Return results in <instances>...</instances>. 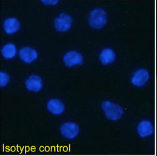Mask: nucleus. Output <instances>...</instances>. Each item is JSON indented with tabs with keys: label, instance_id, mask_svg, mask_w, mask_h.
Here are the masks:
<instances>
[{
	"label": "nucleus",
	"instance_id": "9d476101",
	"mask_svg": "<svg viewBox=\"0 0 157 156\" xmlns=\"http://www.w3.org/2000/svg\"><path fill=\"white\" fill-rule=\"evenodd\" d=\"M3 30L6 34L12 35L17 32L20 28L21 23L16 18H9L5 19L3 24Z\"/></svg>",
	"mask_w": 157,
	"mask_h": 156
},
{
	"label": "nucleus",
	"instance_id": "ddd939ff",
	"mask_svg": "<svg viewBox=\"0 0 157 156\" xmlns=\"http://www.w3.org/2000/svg\"><path fill=\"white\" fill-rule=\"evenodd\" d=\"M17 54V48L13 43H7L2 48V55L6 60H10L15 57Z\"/></svg>",
	"mask_w": 157,
	"mask_h": 156
},
{
	"label": "nucleus",
	"instance_id": "f257e3e1",
	"mask_svg": "<svg viewBox=\"0 0 157 156\" xmlns=\"http://www.w3.org/2000/svg\"><path fill=\"white\" fill-rule=\"evenodd\" d=\"M101 109L105 116L112 121H117L124 115V110L121 106L110 101H104L101 103Z\"/></svg>",
	"mask_w": 157,
	"mask_h": 156
},
{
	"label": "nucleus",
	"instance_id": "4468645a",
	"mask_svg": "<svg viewBox=\"0 0 157 156\" xmlns=\"http://www.w3.org/2000/svg\"><path fill=\"white\" fill-rule=\"evenodd\" d=\"M10 80V76L6 72H0V88H4L9 83Z\"/></svg>",
	"mask_w": 157,
	"mask_h": 156
},
{
	"label": "nucleus",
	"instance_id": "2eb2a0df",
	"mask_svg": "<svg viewBox=\"0 0 157 156\" xmlns=\"http://www.w3.org/2000/svg\"><path fill=\"white\" fill-rule=\"evenodd\" d=\"M40 2L45 5L55 6L59 3V0H40Z\"/></svg>",
	"mask_w": 157,
	"mask_h": 156
},
{
	"label": "nucleus",
	"instance_id": "6e6552de",
	"mask_svg": "<svg viewBox=\"0 0 157 156\" xmlns=\"http://www.w3.org/2000/svg\"><path fill=\"white\" fill-rule=\"evenodd\" d=\"M26 88L31 92L38 93L43 87V82L41 77L39 75H33L28 77L25 81Z\"/></svg>",
	"mask_w": 157,
	"mask_h": 156
},
{
	"label": "nucleus",
	"instance_id": "39448f33",
	"mask_svg": "<svg viewBox=\"0 0 157 156\" xmlns=\"http://www.w3.org/2000/svg\"><path fill=\"white\" fill-rule=\"evenodd\" d=\"M149 79V73L146 69L141 68L134 73L133 75L131 82L132 85L137 88H142L144 86Z\"/></svg>",
	"mask_w": 157,
	"mask_h": 156
},
{
	"label": "nucleus",
	"instance_id": "20e7f679",
	"mask_svg": "<svg viewBox=\"0 0 157 156\" xmlns=\"http://www.w3.org/2000/svg\"><path fill=\"white\" fill-rule=\"evenodd\" d=\"M60 132L63 138L71 140L78 136L80 127L74 122H66L60 126Z\"/></svg>",
	"mask_w": 157,
	"mask_h": 156
},
{
	"label": "nucleus",
	"instance_id": "0eeeda50",
	"mask_svg": "<svg viewBox=\"0 0 157 156\" xmlns=\"http://www.w3.org/2000/svg\"><path fill=\"white\" fill-rule=\"evenodd\" d=\"M20 59L26 64H32L38 57V53L34 48L26 46L21 48L19 52Z\"/></svg>",
	"mask_w": 157,
	"mask_h": 156
},
{
	"label": "nucleus",
	"instance_id": "1a4fd4ad",
	"mask_svg": "<svg viewBox=\"0 0 157 156\" xmlns=\"http://www.w3.org/2000/svg\"><path fill=\"white\" fill-rule=\"evenodd\" d=\"M137 133L142 138L152 136L154 133V127L148 120H142L137 125Z\"/></svg>",
	"mask_w": 157,
	"mask_h": 156
},
{
	"label": "nucleus",
	"instance_id": "9b49d317",
	"mask_svg": "<svg viewBox=\"0 0 157 156\" xmlns=\"http://www.w3.org/2000/svg\"><path fill=\"white\" fill-rule=\"evenodd\" d=\"M47 109L52 115L59 116L62 115L65 111V105L63 103L57 98H52L47 103Z\"/></svg>",
	"mask_w": 157,
	"mask_h": 156
},
{
	"label": "nucleus",
	"instance_id": "7ed1b4c3",
	"mask_svg": "<svg viewBox=\"0 0 157 156\" xmlns=\"http://www.w3.org/2000/svg\"><path fill=\"white\" fill-rule=\"evenodd\" d=\"M73 19L67 14L62 13L54 21L55 30L59 32H66L72 27Z\"/></svg>",
	"mask_w": 157,
	"mask_h": 156
},
{
	"label": "nucleus",
	"instance_id": "423d86ee",
	"mask_svg": "<svg viewBox=\"0 0 157 156\" xmlns=\"http://www.w3.org/2000/svg\"><path fill=\"white\" fill-rule=\"evenodd\" d=\"M63 62L67 67H73L75 66L82 65L83 62L82 55L77 51L67 52L63 56Z\"/></svg>",
	"mask_w": 157,
	"mask_h": 156
},
{
	"label": "nucleus",
	"instance_id": "f8f14e48",
	"mask_svg": "<svg viewBox=\"0 0 157 156\" xmlns=\"http://www.w3.org/2000/svg\"><path fill=\"white\" fill-rule=\"evenodd\" d=\"M116 54L113 49L105 48L99 54V60L104 66L109 65L115 61Z\"/></svg>",
	"mask_w": 157,
	"mask_h": 156
},
{
	"label": "nucleus",
	"instance_id": "f03ea898",
	"mask_svg": "<svg viewBox=\"0 0 157 156\" xmlns=\"http://www.w3.org/2000/svg\"><path fill=\"white\" fill-rule=\"evenodd\" d=\"M107 23V15L105 10L95 9L92 10L89 17V24L91 28L95 30H100Z\"/></svg>",
	"mask_w": 157,
	"mask_h": 156
}]
</instances>
